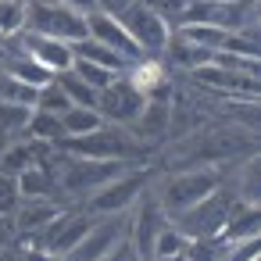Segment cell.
I'll use <instances>...</instances> for the list:
<instances>
[{"label":"cell","mask_w":261,"mask_h":261,"mask_svg":"<svg viewBox=\"0 0 261 261\" xmlns=\"http://www.w3.org/2000/svg\"><path fill=\"white\" fill-rule=\"evenodd\" d=\"M161 158H165L168 172H179V168H218V172H225V165L232 168L247 158H257V133L243 129L236 122L207 118L200 129L172 140Z\"/></svg>","instance_id":"6da1fadb"},{"label":"cell","mask_w":261,"mask_h":261,"mask_svg":"<svg viewBox=\"0 0 261 261\" xmlns=\"http://www.w3.org/2000/svg\"><path fill=\"white\" fill-rule=\"evenodd\" d=\"M61 154H72V158H86V161H115V165H125V168H143L150 161V150L122 125H100L86 136H75V140H61L58 143Z\"/></svg>","instance_id":"7a4b0ae2"},{"label":"cell","mask_w":261,"mask_h":261,"mask_svg":"<svg viewBox=\"0 0 261 261\" xmlns=\"http://www.w3.org/2000/svg\"><path fill=\"white\" fill-rule=\"evenodd\" d=\"M222 182H225V172L218 168H179V172H165L161 179H150V193L158 207L168 218H175L193 204H200L204 197H211Z\"/></svg>","instance_id":"3957f363"},{"label":"cell","mask_w":261,"mask_h":261,"mask_svg":"<svg viewBox=\"0 0 261 261\" xmlns=\"http://www.w3.org/2000/svg\"><path fill=\"white\" fill-rule=\"evenodd\" d=\"M25 33L43 36V40H58V43H79L86 40V15H75L61 4L50 0H25Z\"/></svg>","instance_id":"277c9868"},{"label":"cell","mask_w":261,"mask_h":261,"mask_svg":"<svg viewBox=\"0 0 261 261\" xmlns=\"http://www.w3.org/2000/svg\"><path fill=\"white\" fill-rule=\"evenodd\" d=\"M150 179H154V168H125L118 179H111L104 190H97L86 204H79L86 215H93V218H108V215H129L133 211V204L143 197V190L150 186Z\"/></svg>","instance_id":"5b68a950"},{"label":"cell","mask_w":261,"mask_h":261,"mask_svg":"<svg viewBox=\"0 0 261 261\" xmlns=\"http://www.w3.org/2000/svg\"><path fill=\"white\" fill-rule=\"evenodd\" d=\"M236 204H240V200H236L232 190L222 182L211 197H204L200 204H193L190 211H182V215H175V218H168V222H172L186 240H215Z\"/></svg>","instance_id":"8992f818"},{"label":"cell","mask_w":261,"mask_h":261,"mask_svg":"<svg viewBox=\"0 0 261 261\" xmlns=\"http://www.w3.org/2000/svg\"><path fill=\"white\" fill-rule=\"evenodd\" d=\"M143 104H147V97L133 86L129 75L111 79V83L97 93V115H100L108 125H122V129H129V125L136 122V115L143 111Z\"/></svg>","instance_id":"52a82bcc"},{"label":"cell","mask_w":261,"mask_h":261,"mask_svg":"<svg viewBox=\"0 0 261 261\" xmlns=\"http://www.w3.org/2000/svg\"><path fill=\"white\" fill-rule=\"evenodd\" d=\"M122 240H129V215L97 218V222L90 225V232L65 254V261H100V257H108Z\"/></svg>","instance_id":"ba28073f"},{"label":"cell","mask_w":261,"mask_h":261,"mask_svg":"<svg viewBox=\"0 0 261 261\" xmlns=\"http://www.w3.org/2000/svg\"><path fill=\"white\" fill-rule=\"evenodd\" d=\"M118 22H122V29L129 33V40L143 50L147 61H158V58H161V50H165L172 29H168L158 15H150V11L140 4V0H136V4H129V8L118 15Z\"/></svg>","instance_id":"9c48e42d"},{"label":"cell","mask_w":261,"mask_h":261,"mask_svg":"<svg viewBox=\"0 0 261 261\" xmlns=\"http://www.w3.org/2000/svg\"><path fill=\"white\" fill-rule=\"evenodd\" d=\"M86 36L90 40H97L100 47H108V50H115L118 58H125L129 65H140V61H147L143 58V50L129 40V33L122 29V22L118 18H111V15H86Z\"/></svg>","instance_id":"30bf717a"},{"label":"cell","mask_w":261,"mask_h":261,"mask_svg":"<svg viewBox=\"0 0 261 261\" xmlns=\"http://www.w3.org/2000/svg\"><path fill=\"white\" fill-rule=\"evenodd\" d=\"M29 61H36L43 72H50V75H58V72H68L72 68V47L68 43H58V40H43V36H33V33H18L15 40H11Z\"/></svg>","instance_id":"8fae6325"},{"label":"cell","mask_w":261,"mask_h":261,"mask_svg":"<svg viewBox=\"0 0 261 261\" xmlns=\"http://www.w3.org/2000/svg\"><path fill=\"white\" fill-rule=\"evenodd\" d=\"M129 133L154 154L158 147L168 143V100H147L143 111L136 115V122L129 125Z\"/></svg>","instance_id":"7c38bea8"},{"label":"cell","mask_w":261,"mask_h":261,"mask_svg":"<svg viewBox=\"0 0 261 261\" xmlns=\"http://www.w3.org/2000/svg\"><path fill=\"white\" fill-rule=\"evenodd\" d=\"M68 204H61V200H22L18 207H15V232L22 236V240H29V236H36V232H43L61 211H65Z\"/></svg>","instance_id":"4fadbf2b"},{"label":"cell","mask_w":261,"mask_h":261,"mask_svg":"<svg viewBox=\"0 0 261 261\" xmlns=\"http://www.w3.org/2000/svg\"><path fill=\"white\" fill-rule=\"evenodd\" d=\"M261 236V211L257 204H236L218 232L222 243H240V240H257Z\"/></svg>","instance_id":"5bb4252c"},{"label":"cell","mask_w":261,"mask_h":261,"mask_svg":"<svg viewBox=\"0 0 261 261\" xmlns=\"http://www.w3.org/2000/svg\"><path fill=\"white\" fill-rule=\"evenodd\" d=\"M15 186H18V197H22V200H58V186H54L50 165H33V168H25V172L15 179Z\"/></svg>","instance_id":"9a60e30c"},{"label":"cell","mask_w":261,"mask_h":261,"mask_svg":"<svg viewBox=\"0 0 261 261\" xmlns=\"http://www.w3.org/2000/svg\"><path fill=\"white\" fill-rule=\"evenodd\" d=\"M72 58L75 61H90V65H97V68H104V72H111V75H125L133 65L125 61V58H118L115 50H108V47H100L97 40H79V43H72Z\"/></svg>","instance_id":"2e32d148"},{"label":"cell","mask_w":261,"mask_h":261,"mask_svg":"<svg viewBox=\"0 0 261 261\" xmlns=\"http://www.w3.org/2000/svg\"><path fill=\"white\" fill-rule=\"evenodd\" d=\"M22 140H36V143L58 147V143L65 140V133H61V115H47V111H36V108H33Z\"/></svg>","instance_id":"e0dca14e"},{"label":"cell","mask_w":261,"mask_h":261,"mask_svg":"<svg viewBox=\"0 0 261 261\" xmlns=\"http://www.w3.org/2000/svg\"><path fill=\"white\" fill-rule=\"evenodd\" d=\"M186 236L172 225V222H165L161 229H158V236H154V243H150V257L147 261H168V257H182L186 254Z\"/></svg>","instance_id":"ac0fdd59"},{"label":"cell","mask_w":261,"mask_h":261,"mask_svg":"<svg viewBox=\"0 0 261 261\" xmlns=\"http://www.w3.org/2000/svg\"><path fill=\"white\" fill-rule=\"evenodd\" d=\"M100 125H104V118L97 115V108H68V111L61 115V133H65V140L86 136V133H93V129H100Z\"/></svg>","instance_id":"d6986e66"},{"label":"cell","mask_w":261,"mask_h":261,"mask_svg":"<svg viewBox=\"0 0 261 261\" xmlns=\"http://www.w3.org/2000/svg\"><path fill=\"white\" fill-rule=\"evenodd\" d=\"M29 115H33V108H25V104H0V143L22 140Z\"/></svg>","instance_id":"ffe728a7"},{"label":"cell","mask_w":261,"mask_h":261,"mask_svg":"<svg viewBox=\"0 0 261 261\" xmlns=\"http://www.w3.org/2000/svg\"><path fill=\"white\" fill-rule=\"evenodd\" d=\"M54 83L61 86V93L68 97L72 108H97V90H90V86H86L83 79H75L72 72H58Z\"/></svg>","instance_id":"44dd1931"},{"label":"cell","mask_w":261,"mask_h":261,"mask_svg":"<svg viewBox=\"0 0 261 261\" xmlns=\"http://www.w3.org/2000/svg\"><path fill=\"white\" fill-rule=\"evenodd\" d=\"M25 25V4L0 0V40H15Z\"/></svg>","instance_id":"7402d4cb"},{"label":"cell","mask_w":261,"mask_h":261,"mask_svg":"<svg viewBox=\"0 0 261 261\" xmlns=\"http://www.w3.org/2000/svg\"><path fill=\"white\" fill-rule=\"evenodd\" d=\"M33 108H36V111H47V115H65L72 104H68V97L61 93V86L50 79L47 86H40V90H36V100H33Z\"/></svg>","instance_id":"603a6c76"},{"label":"cell","mask_w":261,"mask_h":261,"mask_svg":"<svg viewBox=\"0 0 261 261\" xmlns=\"http://www.w3.org/2000/svg\"><path fill=\"white\" fill-rule=\"evenodd\" d=\"M68 72H72L75 79H83V83H86L90 90H97V93H100L111 79H118V75H111V72H104V68L90 65V61H75V58H72V68H68Z\"/></svg>","instance_id":"cb8c5ba5"},{"label":"cell","mask_w":261,"mask_h":261,"mask_svg":"<svg viewBox=\"0 0 261 261\" xmlns=\"http://www.w3.org/2000/svg\"><path fill=\"white\" fill-rule=\"evenodd\" d=\"M140 4H143L150 15H158L168 29H175V22L182 18V11H186L190 0H140Z\"/></svg>","instance_id":"d4e9b609"},{"label":"cell","mask_w":261,"mask_h":261,"mask_svg":"<svg viewBox=\"0 0 261 261\" xmlns=\"http://www.w3.org/2000/svg\"><path fill=\"white\" fill-rule=\"evenodd\" d=\"M261 257V236L257 240H240V243H222L218 261H257Z\"/></svg>","instance_id":"484cf974"},{"label":"cell","mask_w":261,"mask_h":261,"mask_svg":"<svg viewBox=\"0 0 261 261\" xmlns=\"http://www.w3.org/2000/svg\"><path fill=\"white\" fill-rule=\"evenodd\" d=\"M18 204H22V197H18L15 179H11V175H0V218L15 215V207H18Z\"/></svg>","instance_id":"4316f807"},{"label":"cell","mask_w":261,"mask_h":261,"mask_svg":"<svg viewBox=\"0 0 261 261\" xmlns=\"http://www.w3.org/2000/svg\"><path fill=\"white\" fill-rule=\"evenodd\" d=\"M129 4H136V0H93V11H97V15H111V18H118Z\"/></svg>","instance_id":"83f0119b"},{"label":"cell","mask_w":261,"mask_h":261,"mask_svg":"<svg viewBox=\"0 0 261 261\" xmlns=\"http://www.w3.org/2000/svg\"><path fill=\"white\" fill-rule=\"evenodd\" d=\"M100 261H140V257H136L133 243H129V240H122V243H118V247H115L108 257H100Z\"/></svg>","instance_id":"f1b7e54d"},{"label":"cell","mask_w":261,"mask_h":261,"mask_svg":"<svg viewBox=\"0 0 261 261\" xmlns=\"http://www.w3.org/2000/svg\"><path fill=\"white\" fill-rule=\"evenodd\" d=\"M50 4H61L75 15H93V0H50Z\"/></svg>","instance_id":"f546056e"},{"label":"cell","mask_w":261,"mask_h":261,"mask_svg":"<svg viewBox=\"0 0 261 261\" xmlns=\"http://www.w3.org/2000/svg\"><path fill=\"white\" fill-rule=\"evenodd\" d=\"M4 247H8V236H4V229H0V254H4Z\"/></svg>","instance_id":"4dcf8cb0"},{"label":"cell","mask_w":261,"mask_h":261,"mask_svg":"<svg viewBox=\"0 0 261 261\" xmlns=\"http://www.w3.org/2000/svg\"><path fill=\"white\" fill-rule=\"evenodd\" d=\"M218 4H229V0H218Z\"/></svg>","instance_id":"1f68e13d"},{"label":"cell","mask_w":261,"mask_h":261,"mask_svg":"<svg viewBox=\"0 0 261 261\" xmlns=\"http://www.w3.org/2000/svg\"><path fill=\"white\" fill-rule=\"evenodd\" d=\"M15 4H25V0H15Z\"/></svg>","instance_id":"d6a6232c"},{"label":"cell","mask_w":261,"mask_h":261,"mask_svg":"<svg viewBox=\"0 0 261 261\" xmlns=\"http://www.w3.org/2000/svg\"><path fill=\"white\" fill-rule=\"evenodd\" d=\"M4 147H8V143H0V150H4Z\"/></svg>","instance_id":"836d02e7"},{"label":"cell","mask_w":261,"mask_h":261,"mask_svg":"<svg viewBox=\"0 0 261 261\" xmlns=\"http://www.w3.org/2000/svg\"><path fill=\"white\" fill-rule=\"evenodd\" d=\"M257 261H261V257H257Z\"/></svg>","instance_id":"e575fe53"}]
</instances>
